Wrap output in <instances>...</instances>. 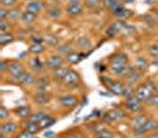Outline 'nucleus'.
<instances>
[{"label": "nucleus", "mask_w": 158, "mask_h": 138, "mask_svg": "<svg viewBox=\"0 0 158 138\" xmlns=\"http://www.w3.org/2000/svg\"><path fill=\"white\" fill-rule=\"evenodd\" d=\"M65 61V58L61 56V55H51L47 58L45 61V65L48 67V69L50 70H55V69H58L61 67H63V63Z\"/></svg>", "instance_id": "0eeeda50"}, {"label": "nucleus", "mask_w": 158, "mask_h": 138, "mask_svg": "<svg viewBox=\"0 0 158 138\" xmlns=\"http://www.w3.org/2000/svg\"><path fill=\"white\" fill-rule=\"evenodd\" d=\"M55 123H56L55 118H52L51 115H49V114H48L47 117H45V118L40 123V125L42 126V129H48V128H50L51 125H54Z\"/></svg>", "instance_id": "2f4dec72"}, {"label": "nucleus", "mask_w": 158, "mask_h": 138, "mask_svg": "<svg viewBox=\"0 0 158 138\" xmlns=\"http://www.w3.org/2000/svg\"><path fill=\"white\" fill-rule=\"evenodd\" d=\"M146 138H158V133L157 132H152L150 136H148Z\"/></svg>", "instance_id": "864d4df0"}, {"label": "nucleus", "mask_w": 158, "mask_h": 138, "mask_svg": "<svg viewBox=\"0 0 158 138\" xmlns=\"http://www.w3.org/2000/svg\"><path fill=\"white\" fill-rule=\"evenodd\" d=\"M13 41H15V36L11 32L0 33V45L1 47H5L10 43H12Z\"/></svg>", "instance_id": "cd10ccee"}, {"label": "nucleus", "mask_w": 158, "mask_h": 138, "mask_svg": "<svg viewBox=\"0 0 158 138\" xmlns=\"http://www.w3.org/2000/svg\"><path fill=\"white\" fill-rule=\"evenodd\" d=\"M125 112L124 110L121 108H113L111 111L106 112L105 115H103V120H106L107 123H114V122H118V120H121L125 118Z\"/></svg>", "instance_id": "39448f33"}, {"label": "nucleus", "mask_w": 158, "mask_h": 138, "mask_svg": "<svg viewBox=\"0 0 158 138\" xmlns=\"http://www.w3.org/2000/svg\"><path fill=\"white\" fill-rule=\"evenodd\" d=\"M55 135L56 133L54 131H48V132L44 133V138H54V137H56Z\"/></svg>", "instance_id": "603ef678"}, {"label": "nucleus", "mask_w": 158, "mask_h": 138, "mask_svg": "<svg viewBox=\"0 0 158 138\" xmlns=\"http://www.w3.org/2000/svg\"><path fill=\"white\" fill-rule=\"evenodd\" d=\"M128 65V56L124 51H118L110 58V67L113 65Z\"/></svg>", "instance_id": "1a4fd4ad"}, {"label": "nucleus", "mask_w": 158, "mask_h": 138, "mask_svg": "<svg viewBox=\"0 0 158 138\" xmlns=\"http://www.w3.org/2000/svg\"><path fill=\"white\" fill-rule=\"evenodd\" d=\"M8 115H10L8 110L5 106H1V107H0V119H1V120H5V119L8 118Z\"/></svg>", "instance_id": "c03bdc74"}, {"label": "nucleus", "mask_w": 158, "mask_h": 138, "mask_svg": "<svg viewBox=\"0 0 158 138\" xmlns=\"http://www.w3.org/2000/svg\"><path fill=\"white\" fill-rule=\"evenodd\" d=\"M36 17H37V15H35V13H32V12H30V11H25V12H23V16H22V22H23L24 24L26 25H31L35 20H36Z\"/></svg>", "instance_id": "c85d7f7f"}, {"label": "nucleus", "mask_w": 158, "mask_h": 138, "mask_svg": "<svg viewBox=\"0 0 158 138\" xmlns=\"http://www.w3.org/2000/svg\"><path fill=\"white\" fill-rule=\"evenodd\" d=\"M135 68L137 70H139V72H144V70H146L148 68H149V61H148V58L144 56H138L135 58Z\"/></svg>", "instance_id": "6ab92c4d"}, {"label": "nucleus", "mask_w": 158, "mask_h": 138, "mask_svg": "<svg viewBox=\"0 0 158 138\" xmlns=\"http://www.w3.org/2000/svg\"><path fill=\"white\" fill-rule=\"evenodd\" d=\"M65 11L71 17L81 16L83 13V5L81 2H68L67 7H65Z\"/></svg>", "instance_id": "f8f14e48"}, {"label": "nucleus", "mask_w": 158, "mask_h": 138, "mask_svg": "<svg viewBox=\"0 0 158 138\" xmlns=\"http://www.w3.org/2000/svg\"><path fill=\"white\" fill-rule=\"evenodd\" d=\"M148 122H149L148 115H145V114H139V115H137V117L133 118V120H132V128H133V129L142 128V126H144Z\"/></svg>", "instance_id": "5701e85b"}, {"label": "nucleus", "mask_w": 158, "mask_h": 138, "mask_svg": "<svg viewBox=\"0 0 158 138\" xmlns=\"http://www.w3.org/2000/svg\"><path fill=\"white\" fill-rule=\"evenodd\" d=\"M48 114L45 113V112H37V113H32L31 117L29 118V120L30 122H35V123H38L40 124L45 117H47Z\"/></svg>", "instance_id": "c9c22d12"}, {"label": "nucleus", "mask_w": 158, "mask_h": 138, "mask_svg": "<svg viewBox=\"0 0 158 138\" xmlns=\"http://www.w3.org/2000/svg\"><path fill=\"white\" fill-rule=\"evenodd\" d=\"M153 18H155V22H158V11H155V13H153Z\"/></svg>", "instance_id": "6e6d98bb"}, {"label": "nucleus", "mask_w": 158, "mask_h": 138, "mask_svg": "<svg viewBox=\"0 0 158 138\" xmlns=\"http://www.w3.org/2000/svg\"><path fill=\"white\" fill-rule=\"evenodd\" d=\"M32 137H33V135H32L31 132H29L27 130H25V129H24V130L22 131V132H20L16 138H32Z\"/></svg>", "instance_id": "de8ad7c7"}, {"label": "nucleus", "mask_w": 158, "mask_h": 138, "mask_svg": "<svg viewBox=\"0 0 158 138\" xmlns=\"http://www.w3.org/2000/svg\"><path fill=\"white\" fill-rule=\"evenodd\" d=\"M2 7H13L17 4V0H1Z\"/></svg>", "instance_id": "49530a36"}, {"label": "nucleus", "mask_w": 158, "mask_h": 138, "mask_svg": "<svg viewBox=\"0 0 158 138\" xmlns=\"http://www.w3.org/2000/svg\"><path fill=\"white\" fill-rule=\"evenodd\" d=\"M47 15L51 18H54V19H57V18L62 16V10L57 5H52V6H49L47 8Z\"/></svg>", "instance_id": "a878e982"}, {"label": "nucleus", "mask_w": 158, "mask_h": 138, "mask_svg": "<svg viewBox=\"0 0 158 138\" xmlns=\"http://www.w3.org/2000/svg\"><path fill=\"white\" fill-rule=\"evenodd\" d=\"M17 129H18V126H17L16 123L8 120V122H5L1 124V126H0V132H1V136H2V137H8V136L15 135L17 132Z\"/></svg>", "instance_id": "9b49d317"}, {"label": "nucleus", "mask_w": 158, "mask_h": 138, "mask_svg": "<svg viewBox=\"0 0 158 138\" xmlns=\"http://www.w3.org/2000/svg\"><path fill=\"white\" fill-rule=\"evenodd\" d=\"M85 57H87V54H86V52L73 50L71 52H69V54L65 56V62H67V63H69L70 65H77V63L81 62Z\"/></svg>", "instance_id": "9d476101"}, {"label": "nucleus", "mask_w": 158, "mask_h": 138, "mask_svg": "<svg viewBox=\"0 0 158 138\" xmlns=\"http://www.w3.org/2000/svg\"><path fill=\"white\" fill-rule=\"evenodd\" d=\"M146 104H148V105H150V106H153V107H158V93L153 94V95L148 100V102H146Z\"/></svg>", "instance_id": "37998d69"}, {"label": "nucleus", "mask_w": 158, "mask_h": 138, "mask_svg": "<svg viewBox=\"0 0 158 138\" xmlns=\"http://www.w3.org/2000/svg\"><path fill=\"white\" fill-rule=\"evenodd\" d=\"M80 83H81V76L79 75V73L69 69V72L64 77L63 85L65 87H77Z\"/></svg>", "instance_id": "423d86ee"}, {"label": "nucleus", "mask_w": 158, "mask_h": 138, "mask_svg": "<svg viewBox=\"0 0 158 138\" xmlns=\"http://www.w3.org/2000/svg\"><path fill=\"white\" fill-rule=\"evenodd\" d=\"M33 99L38 104V105H47L50 102V95L48 94L47 92H38L33 95Z\"/></svg>", "instance_id": "a211bd4d"}, {"label": "nucleus", "mask_w": 158, "mask_h": 138, "mask_svg": "<svg viewBox=\"0 0 158 138\" xmlns=\"http://www.w3.org/2000/svg\"><path fill=\"white\" fill-rule=\"evenodd\" d=\"M43 10V4L40 0H33V1H30L27 5H26V11H30L35 15H38L40 11Z\"/></svg>", "instance_id": "aec40b11"}, {"label": "nucleus", "mask_w": 158, "mask_h": 138, "mask_svg": "<svg viewBox=\"0 0 158 138\" xmlns=\"http://www.w3.org/2000/svg\"><path fill=\"white\" fill-rule=\"evenodd\" d=\"M19 81V83L20 85H23V86H31V85H33V83H36V81H37V79L35 77V75L32 73H24V75L18 80Z\"/></svg>", "instance_id": "412c9836"}, {"label": "nucleus", "mask_w": 158, "mask_h": 138, "mask_svg": "<svg viewBox=\"0 0 158 138\" xmlns=\"http://www.w3.org/2000/svg\"><path fill=\"white\" fill-rule=\"evenodd\" d=\"M1 138H8V137H1Z\"/></svg>", "instance_id": "bf43d9fd"}, {"label": "nucleus", "mask_w": 158, "mask_h": 138, "mask_svg": "<svg viewBox=\"0 0 158 138\" xmlns=\"http://www.w3.org/2000/svg\"><path fill=\"white\" fill-rule=\"evenodd\" d=\"M29 51L33 55L38 56L42 52H44V45L43 44H31L30 48H29Z\"/></svg>", "instance_id": "473e14b6"}, {"label": "nucleus", "mask_w": 158, "mask_h": 138, "mask_svg": "<svg viewBox=\"0 0 158 138\" xmlns=\"http://www.w3.org/2000/svg\"><path fill=\"white\" fill-rule=\"evenodd\" d=\"M125 107L126 110L133 112V113H138L143 110V101L139 100V98L137 97L135 94H132L130 97H127L125 99Z\"/></svg>", "instance_id": "7ed1b4c3"}, {"label": "nucleus", "mask_w": 158, "mask_h": 138, "mask_svg": "<svg viewBox=\"0 0 158 138\" xmlns=\"http://www.w3.org/2000/svg\"><path fill=\"white\" fill-rule=\"evenodd\" d=\"M23 12L20 8H10L8 10V19L11 22H18L19 19H22Z\"/></svg>", "instance_id": "bb28decb"}, {"label": "nucleus", "mask_w": 158, "mask_h": 138, "mask_svg": "<svg viewBox=\"0 0 158 138\" xmlns=\"http://www.w3.org/2000/svg\"><path fill=\"white\" fill-rule=\"evenodd\" d=\"M156 93H157V86L152 80H146L145 82H143L135 90V94L143 102H148V100Z\"/></svg>", "instance_id": "f257e3e1"}, {"label": "nucleus", "mask_w": 158, "mask_h": 138, "mask_svg": "<svg viewBox=\"0 0 158 138\" xmlns=\"http://www.w3.org/2000/svg\"><path fill=\"white\" fill-rule=\"evenodd\" d=\"M8 73L12 77H15L16 80H19L22 76L25 73V68L24 65L20 63V62H17V61H13V62H10L8 63Z\"/></svg>", "instance_id": "20e7f679"}, {"label": "nucleus", "mask_w": 158, "mask_h": 138, "mask_svg": "<svg viewBox=\"0 0 158 138\" xmlns=\"http://www.w3.org/2000/svg\"><path fill=\"white\" fill-rule=\"evenodd\" d=\"M15 113L22 119H29L32 114L31 107L30 106H19L15 110Z\"/></svg>", "instance_id": "f3484780"}, {"label": "nucleus", "mask_w": 158, "mask_h": 138, "mask_svg": "<svg viewBox=\"0 0 158 138\" xmlns=\"http://www.w3.org/2000/svg\"><path fill=\"white\" fill-rule=\"evenodd\" d=\"M63 138H85V137H83L82 133H80V132H70V133L65 135Z\"/></svg>", "instance_id": "3c124183"}, {"label": "nucleus", "mask_w": 158, "mask_h": 138, "mask_svg": "<svg viewBox=\"0 0 158 138\" xmlns=\"http://www.w3.org/2000/svg\"><path fill=\"white\" fill-rule=\"evenodd\" d=\"M145 128L149 132L156 130V129H158V122L155 119H149V122L145 124Z\"/></svg>", "instance_id": "4c0bfd02"}, {"label": "nucleus", "mask_w": 158, "mask_h": 138, "mask_svg": "<svg viewBox=\"0 0 158 138\" xmlns=\"http://www.w3.org/2000/svg\"><path fill=\"white\" fill-rule=\"evenodd\" d=\"M8 63H10V62L5 61V60H1V61H0V72H1V73H5V72L8 70Z\"/></svg>", "instance_id": "09e8293b"}, {"label": "nucleus", "mask_w": 158, "mask_h": 138, "mask_svg": "<svg viewBox=\"0 0 158 138\" xmlns=\"http://www.w3.org/2000/svg\"><path fill=\"white\" fill-rule=\"evenodd\" d=\"M44 42H47L50 47H58V38L55 35H51V33H48L44 36Z\"/></svg>", "instance_id": "7c9ffc66"}, {"label": "nucleus", "mask_w": 158, "mask_h": 138, "mask_svg": "<svg viewBox=\"0 0 158 138\" xmlns=\"http://www.w3.org/2000/svg\"><path fill=\"white\" fill-rule=\"evenodd\" d=\"M68 72H69V68H65V67H61L58 69L52 70V80L57 83H63L64 77Z\"/></svg>", "instance_id": "4468645a"}, {"label": "nucleus", "mask_w": 158, "mask_h": 138, "mask_svg": "<svg viewBox=\"0 0 158 138\" xmlns=\"http://www.w3.org/2000/svg\"><path fill=\"white\" fill-rule=\"evenodd\" d=\"M54 138H57V137H54Z\"/></svg>", "instance_id": "052dcab7"}, {"label": "nucleus", "mask_w": 158, "mask_h": 138, "mask_svg": "<svg viewBox=\"0 0 158 138\" xmlns=\"http://www.w3.org/2000/svg\"><path fill=\"white\" fill-rule=\"evenodd\" d=\"M123 4H131V2H133L135 0H120Z\"/></svg>", "instance_id": "5fc2aeb1"}, {"label": "nucleus", "mask_w": 158, "mask_h": 138, "mask_svg": "<svg viewBox=\"0 0 158 138\" xmlns=\"http://www.w3.org/2000/svg\"><path fill=\"white\" fill-rule=\"evenodd\" d=\"M142 77H143L142 72L137 70L135 68H132V67H131V69H130L128 74L126 75L127 81H128V83H131V85H135V83H137L138 81H140Z\"/></svg>", "instance_id": "2eb2a0df"}, {"label": "nucleus", "mask_w": 158, "mask_h": 138, "mask_svg": "<svg viewBox=\"0 0 158 138\" xmlns=\"http://www.w3.org/2000/svg\"><path fill=\"white\" fill-rule=\"evenodd\" d=\"M103 6L106 8H108L111 12L115 11L117 8L124 6V4L120 1V0H103Z\"/></svg>", "instance_id": "393cba45"}, {"label": "nucleus", "mask_w": 158, "mask_h": 138, "mask_svg": "<svg viewBox=\"0 0 158 138\" xmlns=\"http://www.w3.org/2000/svg\"><path fill=\"white\" fill-rule=\"evenodd\" d=\"M31 65H32V69H35L36 72H40V70L43 69V63H42L40 57H35V58L32 60Z\"/></svg>", "instance_id": "e433bc0d"}, {"label": "nucleus", "mask_w": 158, "mask_h": 138, "mask_svg": "<svg viewBox=\"0 0 158 138\" xmlns=\"http://www.w3.org/2000/svg\"><path fill=\"white\" fill-rule=\"evenodd\" d=\"M101 0H86V5L89 8H96L100 6Z\"/></svg>", "instance_id": "79ce46f5"}, {"label": "nucleus", "mask_w": 158, "mask_h": 138, "mask_svg": "<svg viewBox=\"0 0 158 138\" xmlns=\"http://www.w3.org/2000/svg\"><path fill=\"white\" fill-rule=\"evenodd\" d=\"M52 2H61V0H51Z\"/></svg>", "instance_id": "13d9d810"}, {"label": "nucleus", "mask_w": 158, "mask_h": 138, "mask_svg": "<svg viewBox=\"0 0 158 138\" xmlns=\"http://www.w3.org/2000/svg\"><path fill=\"white\" fill-rule=\"evenodd\" d=\"M10 22H6V20H1L0 22V31L1 33L4 32H10Z\"/></svg>", "instance_id": "ea45409f"}, {"label": "nucleus", "mask_w": 158, "mask_h": 138, "mask_svg": "<svg viewBox=\"0 0 158 138\" xmlns=\"http://www.w3.org/2000/svg\"><path fill=\"white\" fill-rule=\"evenodd\" d=\"M101 82L112 94H114V95H124L126 86L123 85L121 82L112 80L111 77H108V76H101Z\"/></svg>", "instance_id": "f03ea898"}, {"label": "nucleus", "mask_w": 158, "mask_h": 138, "mask_svg": "<svg viewBox=\"0 0 158 138\" xmlns=\"http://www.w3.org/2000/svg\"><path fill=\"white\" fill-rule=\"evenodd\" d=\"M119 33L118 29L115 27V25L112 24L111 26H108V29L106 30V35L108 36V37H114V36H117Z\"/></svg>", "instance_id": "58836bf2"}, {"label": "nucleus", "mask_w": 158, "mask_h": 138, "mask_svg": "<svg viewBox=\"0 0 158 138\" xmlns=\"http://www.w3.org/2000/svg\"><path fill=\"white\" fill-rule=\"evenodd\" d=\"M110 69H111L112 73L117 75V76H126L130 72V69H131V67H130V65H113V67H110Z\"/></svg>", "instance_id": "dca6fc26"}, {"label": "nucleus", "mask_w": 158, "mask_h": 138, "mask_svg": "<svg viewBox=\"0 0 158 138\" xmlns=\"http://www.w3.org/2000/svg\"><path fill=\"white\" fill-rule=\"evenodd\" d=\"M25 130H27L29 132H31L32 135H37V133H40L43 129H42V126H40L38 123L27 120V122L25 123Z\"/></svg>", "instance_id": "b1692460"}, {"label": "nucleus", "mask_w": 158, "mask_h": 138, "mask_svg": "<svg viewBox=\"0 0 158 138\" xmlns=\"http://www.w3.org/2000/svg\"><path fill=\"white\" fill-rule=\"evenodd\" d=\"M57 51L60 52V54H62V55H68L69 52L73 51V48H71V45L69 43H63V44H61V45H58L57 47Z\"/></svg>", "instance_id": "72a5a7b5"}, {"label": "nucleus", "mask_w": 158, "mask_h": 138, "mask_svg": "<svg viewBox=\"0 0 158 138\" xmlns=\"http://www.w3.org/2000/svg\"><path fill=\"white\" fill-rule=\"evenodd\" d=\"M112 13H113V16L117 17L120 20H126V19H128V18H131V17L133 16V11L128 10V8H126L125 6H121V7L117 8V10L113 11Z\"/></svg>", "instance_id": "ddd939ff"}, {"label": "nucleus", "mask_w": 158, "mask_h": 138, "mask_svg": "<svg viewBox=\"0 0 158 138\" xmlns=\"http://www.w3.org/2000/svg\"><path fill=\"white\" fill-rule=\"evenodd\" d=\"M36 86H37L38 92H45L47 88L49 87V79H47V77H40V79H37Z\"/></svg>", "instance_id": "c756f323"}, {"label": "nucleus", "mask_w": 158, "mask_h": 138, "mask_svg": "<svg viewBox=\"0 0 158 138\" xmlns=\"http://www.w3.org/2000/svg\"><path fill=\"white\" fill-rule=\"evenodd\" d=\"M149 54L152 57H158V43L151 45L150 49H149Z\"/></svg>", "instance_id": "a18cd8bd"}, {"label": "nucleus", "mask_w": 158, "mask_h": 138, "mask_svg": "<svg viewBox=\"0 0 158 138\" xmlns=\"http://www.w3.org/2000/svg\"><path fill=\"white\" fill-rule=\"evenodd\" d=\"M113 132L110 131L108 129L103 128L102 130H100L99 132L95 133V138H113Z\"/></svg>", "instance_id": "f704fd0d"}, {"label": "nucleus", "mask_w": 158, "mask_h": 138, "mask_svg": "<svg viewBox=\"0 0 158 138\" xmlns=\"http://www.w3.org/2000/svg\"><path fill=\"white\" fill-rule=\"evenodd\" d=\"M81 0H69V2H80Z\"/></svg>", "instance_id": "4d7b16f0"}, {"label": "nucleus", "mask_w": 158, "mask_h": 138, "mask_svg": "<svg viewBox=\"0 0 158 138\" xmlns=\"http://www.w3.org/2000/svg\"><path fill=\"white\" fill-rule=\"evenodd\" d=\"M76 47L79 49H82V50H88V49L92 48V41L86 36L79 37L76 40Z\"/></svg>", "instance_id": "4be33fe9"}, {"label": "nucleus", "mask_w": 158, "mask_h": 138, "mask_svg": "<svg viewBox=\"0 0 158 138\" xmlns=\"http://www.w3.org/2000/svg\"><path fill=\"white\" fill-rule=\"evenodd\" d=\"M8 18V11L5 10V7L0 8V22L1 20H6Z\"/></svg>", "instance_id": "8fccbe9b"}, {"label": "nucleus", "mask_w": 158, "mask_h": 138, "mask_svg": "<svg viewBox=\"0 0 158 138\" xmlns=\"http://www.w3.org/2000/svg\"><path fill=\"white\" fill-rule=\"evenodd\" d=\"M58 101L60 104L67 107V108H73V107H76L79 104V98L74 94H63L58 98Z\"/></svg>", "instance_id": "6e6552de"}, {"label": "nucleus", "mask_w": 158, "mask_h": 138, "mask_svg": "<svg viewBox=\"0 0 158 138\" xmlns=\"http://www.w3.org/2000/svg\"><path fill=\"white\" fill-rule=\"evenodd\" d=\"M31 42L32 44H43V42H44V37L43 36H40V35H33L31 36Z\"/></svg>", "instance_id": "a19ab883"}]
</instances>
